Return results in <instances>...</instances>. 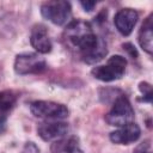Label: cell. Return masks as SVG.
<instances>
[{"label": "cell", "mask_w": 153, "mask_h": 153, "mask_svg": "<svg viewBox=\"0 0 153 153\" xmlns=\"http://www.w3.org/2000/svg\"><path fill=\"white\" fill-rule=\"evenodd\" d=\"M33 116L44 120H63L68 116V109L63 104L50 100H35L30 104Z\"/></svg>", "instance_id": "cell-5"}, {"label": "cell", "mask_w": 153, "mask_h": 153, "mask_svg": "<svg viewBox=\"0 0 153 153\" xmlns=\"http://www.w3.org/2000/svg\"><path fill=\"white\" fill-rule=\"evenodd\" d=\"M139 43L141 48L148 53L152 54L153 50V24H152V14H149L145 22L141 25L140 32H139Z\"/></svg>", "instance_id": "cell-12"}, {"label": "cell", "mask_w": 153, "mask_h": 153, "mask_svg": "<svg viewBox=\"0 0 153 153\" xmlns=\"http://www.w3.org/2000/svg\"><path fill=\"white\" fill-rule=\"evenodd\" d=\"M134 120V110L126 96H120L116 98L110 111L105 115V121L110 126L123 127L128 123H131Z\"/></svg>", "instance_id": "cell-2"}, {"label": "cell", "mask_w": 153, "mask_h": 153, "mask_svg": "<svg viewBox=\"0 0 153 153\" xmlns=\"http://www.w3.org/2000/svg\"><path fill=\"white\" fill-rule=\"evenodd\" d=\"M139 19V13L133 8H123L120 10L114 19L115 26L117 31L123 36H129L136 25Z\"/></svg>", "instance_id": "cell-7"}, {"label": "cell", "mask_w": 153, "mask_h": 153, "mask_svg": "<svg viewBox=\"0 0 153 153\" xmlns=\"http://www.w3.org/2000/svg\"><path fill=\"white\" fill-rule=\"evenodd\" d=\"M148 142H149V141H146L145 143H141V145L137 147V149H136L135 153H152V152H151V146H149Z\"/></svg>", "instance_id": "cell-16"}, {"label": "cell", "mask_w": 153, "mask_h": 153, "mask_svg": "<svg viewBox=\"0 0 153 153\" xmlns=\"http://www.w3.org/2000/svg\"><path fill=\"white\" fill-rule=\"evenodd\" d=\"M63 36L68 47L74 49L79 57L88 65L99 62L108 53L105 41L93 32L87 22H71L66 26Z\"/></svg>", "instance_id": "cell-1"}, {"label": "cell", "mask_w": 153, "mask_h": 153, "mask_svg": "<svg viewBox=\"0 0 153 153\" xmlns=\"http://www.w3.org/2000/svg\"><path fill=\"white\" fill-rule=\"evenodd\" d=\"M50 149L53 153H81L79 139L76 136H63L54 141Z\"/></svg>", "instance_id": "cell-11"}, {"label": "cell", "mask_w": 153, "mask_h": 153, "mask_svg": "<svg viewBox=\"0 0 153 153\" xmlns=\"http://www.w3.org/2000/svg\"><path fill=\"white\" fill-rule=\"evenodd\" d=\"M68 131V126L65 122H43L37 127V133L44 141H53L63 137Z\"/></svg>", "instance_id": "cell-8"}, {"label": "cell", "mask_w": 153, "mask_h": 153, "mask_svg": "<svg viewBox=\"0 0 153 153\" xmlns=\"http://www.w3.org/2000/svg\"><path fill=\"white\" fill-rule=\"evenodd\" d=\"M140 127L136 123L131 122L112 131L110 134V140L117 145H129L131 142H135L140 137Z\"/></svg>", "instance_id": "cell-10"}, {"label": "cell", "mask_w": 153, "mask_h": 153, "mask_svg": "<svg viewBox=\"0 0 153 153\" xmlns=\"http://www.w3.org/2000/svg\"><path fill=\"white\" fill-rule=\"evenodd\" d=\"M126 66H127V60L123 56L114 55L109 59L106 65L94 67L91 71V73L96 79L109 82L122 78L126 72Z\"/></svg>", "instance_id": "cell-3"}, {"label": "cell", "mask_w": 153, "mask_h": 153, "mask_svg": "<svg viewBox=\"0 0 153 153\" xmlns=\"http://www.w3.org/2000/svg\"><path fill=\"white\" fill-rule=\"evenodd\" d=\"M139 90L143 94V102L151 103V100H152V86L148 82H145L143 81V82H140L139 84Z\"/></svg>", "instance_id": "cell-14"}, {"label": "cell", "mask_w": 153, "mask_h": 153, "mask_svg": "<svg viewBox=\"0 0 153 153\" xmlns=\"http://www.w3.org/2000/svg\"><path fill=\"white\" fill-rule=\"evenodd\" d=\"M23 153H39V151L33 142H27L23 149Z\"/></svg>", "instance_id": "cell-15"}, {"label": "cell", "mask_w": 153, "mask_h": 153, "mask_svg": "<svg viewBox=\"0 0 153 153\" xmlns=\"http://www.w3.org/2000/svg\"><path fill=\"white\" fill-rule=\"evenodd\" d=\"M45 69H47V62L38 54L25 53L17 55L14 60V71L19 75L38 74Z\"/></svg>", "instance_id": "cell-6"}, {"label": "cell", "mask_w": 153, "mask_h": 153, "mask_svg": "<svg viewBox=\"0 0 153 153\" xmlns=\"http://www.w3.org/2000/svg\"><path fill=\"white\" fill-rule=\"evenodd\" d=\"M30 43L32 48L39 54H47L53 48L47 27L42 24H37L32 27L30 33Z\"/></svg>", "instance_id": "cell-9"}, {"label": "cell", "mask_w": 153, "mask_h": 153, "mask_svg": "<svg viewBox=\"0 0 153 153\" xmlns=\"http://www.w3.org/2000/svg\"><path fill=\"white\" fill-rule=\"evenodd\" d=\"M80 5L82 6V8H84L85 11L90 12V11H92L93 7L96 6V2H94V1H86V2H85V1H81Z\"/></svg>", "instance_id": "cell-17"}, {"label": "cell", "mask_w": 153, "mask_h": 153, "mask_svg": "<svg viewBox=\"0 0 153 153\" xmlns=\"http://www.w3.org/2000/svg\"><path fill=\"white\" fill-rule=\"evenodd\" d=\"M42 16L55 25H63L72 17V7L68 1L53 0L45 1L41 6Z\"/></svg>", "instance_id": "cell-4"}, {"label": "cell", "mask_w": 153, "mask_h": 153, "mask_svg": "<svg viewBox=\"0 0 153 153\" xmlns=\"http://www.w3.org/2000/svg\"><path fill=\"white\" fill-rule=\"evenodd\" d=\"M17 102V96L12 91H0V111L6 112L11 110Z\"/></svg>", "instance_id": "cell-13"}]
</instances>
